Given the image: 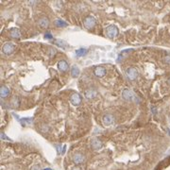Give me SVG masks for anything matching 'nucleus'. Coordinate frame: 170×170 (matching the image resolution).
<instances>
[{
	"mask_svg": "<svg viewBox=\"0 0 170 170\" xmlns=\"http://www.w3.org/2000/svg\"><path fill=\"white\" fill-rule=\"evenodd\" d=\"M44 37H45V39H48V40L53 39V36H52V34L50 33V32H46L45 35H44Z\"/></svg>",
	"mask_w": 170,
	"mask_h": 170,
	"instance_id": "412c9836",
	"label": "nucleus"
},
{
	"mask_svg": "<svg viewBox=\"0 0 170 170\" xmlns=\"http://www.w3.org/2000/svg\"><path fill=\"white\" fill-rule=\"evenodd\" d=\"M82 101V97L78 93H74V94H72L71 96H70V102H71L74 106H78L79 104L81 103Z\"/></svg>",
	"mask_w": 170,
	"mask_h": 170,
	"instance_id": "39448f33",
	"label": "nucleus"
},
{
	"mask_svg": "<svg viewBox=\"0 0 170 170\" xmlns=\"http://www.w3.org/2000/svg\"><path fill=\"white\" fill-rule=\"evenodd\" d=\"M79 73H80V70L77 65H73L71 67V75L73 78H77L79 75Z\"/></svg>",
	"mask_w": 170,
	"mask_h": 170,
	"instance_id": "2eb2a0df",
	"label": "nucleus"
},
{
	"mask_svg": "<svg viewBox=\"0 0 170 170\" xmlns=\"http://www.w3.org/2000/svg\"><path fill=\"white\" fill-rule=\"evenodd\" d=\"M1 138L2 139H4V140H10L9 138H7V136L5 135V133H1Z\"/></svg>",
	"mask_w": 170,
	"mask_h": 170,
	"instance_id": "b1692460",
	"label": "nucleus"
},
{
	"mask_svg": "<svg viewBox=\"0 0 170 170\" xmlns=\"http://www.w3.org/2000/svg\"><path fill=\"white\" fill-rule=\"evenodd\" d=\"M96 96V90L94 88H90L85 91V97L87 99H93Z\"/></svg>",
	"mask_w": 170,
	"mask_h": 170,
	"instance_id": "1a4fd4ad",
	"label": "nucleus"
},
{
	"mask_svg": "<svg viewBox=\"0 0 170 170\" xmlns=\"http://www.w3.org/2000/svg\"><path fill=\"white\" fill-rule=\"evenodd\" d=\"M58 68L62 72H66L67 70L69 69V65L67 63V62L65 61H60L58 63Z\"/></svg>",
	"mask_w": 170,
	"mask_h": 170,
	"instance_id": "ddd939ff",
	"label": "nucleus"
},
{
	"mask_svg": "<svg viewBox=\"0 0 170 170\" xmlns=\"http://www.w3.org/2000/svg\"><path fill=\"white\" fill-rule=\"evenodd\" d=\"M126 76L130 80H134L138 77V71L135 68H133V67L128 68L126 71Z\"/></svg>",
	"mask_w": 170,
	"mask_h": 170,
	"instance_id": "20e7f679",
	"label": "nucleus"
},
{
	"mask_svg": "<svg viewBox=\"0 0 170 170\" xmlns=\"http://www.w3.org/2000/svg\"><path fill=\"white\" fill-rule=\"evenodd\" d=\"M10 94V89L6 86H2L0 89V96L1 97H7Z\"/></svg>",
	"mask_w": 170,
	"mask_h": 170,
	"instance_id": "4468645a",
	"label": "nucleus"
},
{
	"mask_svg": "<svg viewBox=\"0 0 170 170\" xmlns=\"http://www.w3.org/2000/svg\"><path fill=\"white\" fill-rule=\"evenodd\" d=\"M94 73H95V75H96V77H98V78H102V77H104L105 75H106V69H105L104 67H102V66H97V67H96V69H95Z\"/></svg>",
	"mask_w": 170,
	"mask_h": 170,
	"instance_id": "9d476101",
	"label": "nucleus"
},
{
	"mask_svg": "<svg viewBox=\"0 0 170 170\" xmlns=\"http://www.w3.org/2000/svg\"><path fill=\"white\" fill-rule=\"evenodd\" d=\"M91 145H92V148H94V149L97 150V149H100V148H102V142H101L99 139L95 138V139H93V140H92Z\"/></svg>",
	"mask_w": 170,
	"mask_h": 170,
	"instance_id": "9b49d317",
	"label": "nucleus"
},
{
	"mask_svg": "<svg viewBox=\"0 0 170 170\" xmlns=\"http://www.w3.org/2000/svg\"><path fill=\"white\" fill-rule=\"evenodd\" d=\"M85 160V157L82 155L81 153H75L73 155V162H74L76 165H80Z\"/></svg>",
	"mask_w": 170,
	"mask_h": 170,
	"instance_id": "0eeeda50",
	"label": "nucleus"
},
{
	"mask_svg": "<svg viewBox=\"0 0 170 170\" xmlns=\"http://www.w3.org/2000/svg\"><path fill=\"white\" fill-rule=\"evenodd\" d=\"M72 170H80V169H79V167H74V168H73V169H72Z\"/></svg>",
	"mask_w": 170,
	"mask_h": 170,
	"instance_id": "a878e982",
	"label": "nucleus"
},
{
	"mask_svg": "<svg viewBox=\"0 0 170 170\" xmlns=\"http://www.w3.org/2000/svg\"><path fill=\"white\" fill-rule=\"evenodd\" d=\"M56 148H57V150H58V153H59V154H61V153H62V145H61V144H58V145H56Z\"/></svg>",
	"mask_w": 170,
	"mask_h": 170,
	"instance_id": "4be33fe9",
	"label": "nucleus"
},
{
	"mask_svg": "<svg viewBox=\"0 0 170 170\" xmlns=\"http://www.w3.org/2000/svg\"><path fill=\"white\" fill-rule=\"evenodd\" d=\"M54 24L58 27H67V23L65 22V21H63V20H62V19H56V20H55Z\"/></svg>",
	"mask_w": 170,
	"mask_h": 170,
	"instance_id": "f3484780",
	"label": "nucleus"
},
{
	"mask_svg": "<svg viewBox=\"0 0 170 170\" xmlns=\"http://www.w3.org/2000/svg\"><path fill=\"white\" fill-rule=\"evenodd\" d=\"M86 52H87L86 49H84V48H79V49L76 50V55L78 57H82L86 54Z\"/></svg>",
	"mask_w": 170,
	"mask_h": 170,
	"instance_id": "a211bd4d",
	"label": "nucleus"
},
{
	"mask_svg": "<svg viewBox=\"0 0 170 170\" xmlns=\"http://www.w3.org/2000/svg\"><path fill=\"white\" fill-rule=\"evenodd\" d=\"M105 33H106L107 37H109L110 39H113V38L116 37L117 34H118V28H117L115 26L111 25L106 27Z\"/></svg>",
	"mask_w": 170,
	"mask_h": 170,
	"instance_id": "f257e3e1",
	"label": "nucleus"
},
{
	"mask_svg": "<svg viewBox=\"0 0 170 170\" xmlns=\"http://www.w3.org/2000/svg\"><path fill=\"white\" fill-rule=\"evenodd\" d=\"M20 121H21L22 126H26V125H30L32 123V118H23Z\"/></svg>",
	"mask_w": 170,
	"mask_h": 170,
	"instance_id": "6ab92c4d",
	"label": "nucleus"
},
{
	"mask_svg": "<svg viewBox=\"0 0 170 170\" xmlns=\"http://www.w3.org/2000/svg\"><path fill=\"white\" fill-rule=\"evenodd\" d=\"M56 44H59L60 46H62V47H65L67 45L66 43L64 42V41H62V40H57L56 41Z\"/></svg>",
	"mask_w": 170,
	"mask_h": 170,
	"instance_id": "aec40b11",
	"label": "nucleus"
},
{
	"mask_svg": "<svg viewBox=\"0 0 170 170\" xmlns=\"http://www.w3.org/2000/svg\"><path fill=\"white\" fill-rule=\"evenodd\" d=\"M96 24V19H95L93 16H90V15L87 16V17H85L83 20V25L87 30H92V28H94Z\"/></svg>",
	"mask_w": 170,
	"mask_h": 170,
	"instance_id": "f03ea898",
	"label": "nucleus"
},
{
	"mask_svg": "<svg viewBox=\"0 0 170 170\" xmlns=\"http://www.w3.org/2000/svg\"><path fill=\"white\" fill-rule=\"evenodd\" d=\"M38 24H39L40 27H43V28H47L48 26H49V20L47 19L46 17H42L39 19Z\"/></svg>",
	"mask_w": 170,
	"mask_h": 170,
	"instance_id": "f8f14e48",
	"label": "nucleus"
},
{
	"mask_svg": "<svg viewBox=\"0 0 170 170\" xmlns=\"http://www.w3.org/2000/svg\"><path fill=\"white\" fill-rule=\"evenodd\" d=\"M10 36L13 38V39H19L21 37V34H20V30L18 28H13L10 30Z\"/></svg>",
	"mask_w": 170,
	"mask_h": 170,
	"instance_id": "dca6fc26",
	"label": "nucleus"
},
{
	"mask_svg": "<svg viewBox=\"0 0 170 170\" xmlns=\"http://www.w3.org/2000/svg\"><path fill=\"white\" fill-rule=\"evenodd\" d=\"M31 170H40V166L39 165H34L31 167Z\"/></svg>",
	"mask_w": 170,
	"mask_h": 170,
	"instance_id": "393cba45",
	"label": "nucleus"
},
{
	"mask_svg": "<svg viewBox=\"0 0 170 170\" xmlns=\"http://www.w3.org/2000/svg\"><path fill=\"white\" fill-rule=\"evenodd\" d=\"M13 50H14V44H13V43H6L4 45H3L2 47V51L4 54L6 55H10L11 53L13 52Z\"/></svg>",
	"mask_w": 170,
	"mask_h": 170,
	"instance_id": "423d86ee",
	"label": "nucleus"
},
{
	"mask_svg": "<svg viewBox=\"0 0 170 170\" xmlns=\"http://www.w3.org/2000/svg\"><path fill=\"white\" fill-rule=\"evenodd\" d=\"M169 83H170V79H169Z\"/></svg>",
	"mask_w": 170,
	"mask_h": 170,
	"instance_id": "cd10ccee",
	"label": "nucleus"
},
{
	"mask_svg": "<svg viewBox=\"0 0 170 170\" xmlns=\"http://www.w3.org/2000/svg\"><path fill=\"white\" fill-rule=\"evenodd\" d=\"M113 122H114V117H113V114L108 113V114H105L103 116V123L105 126H111Z\"/></svg>",
	"mask_w": 170,
	"mask_h": 170,
	"instance_id": "6e6552de",
	"label": "nucleus"
},
{
	"mask_svg": "<svg viewBox=\"0 0 170 170\" xmlns=\"http://www.w3.org/2000/svg\"><path fill=\"white\" fill-rule=\"evenodd\" d=\"M122 96H123V98L126 99L127 101H137L136 100V99H137L136 96L134 95V93H133L131 90H130V89H125L123 91V93H122Z\"/></svg>",
	"mask_w": 170,
	"mask_h": 170,
	"instance_id": "7ed1b4c3",
	"label": "nucleus"
},
{
	"mask_svg": "<svg viewBox=\"0 0 170 170\" xmlns=\"http://www.w3.org/2000/svg\"><path fill=\"white\" fill-rule=\"evenodd\" d=\"M163 61H165V62H166V63L170 64V55H167V56L165 57V59H163Z\"/></svg>",
	"mask_w": 170,
	"mask_h": 170,
	"instance_id": "5701e85b",
	"label": "nucleus"
},
{
	"mask_svg": "<svg viewBox=\"0 0 170 170\" xmlns=\"http://www.w3.org/2000/svg\"><path fill=\"white\" fill-rule=\"evenodd\" d=\"M43 170H52L51 168H45V169H43Z\"/></svg>",
	"mask_w": 170,
	"mask_h": 170,
	"instance_id": "bb28decb",
	"label": "nucleus"
}]
</instances>
